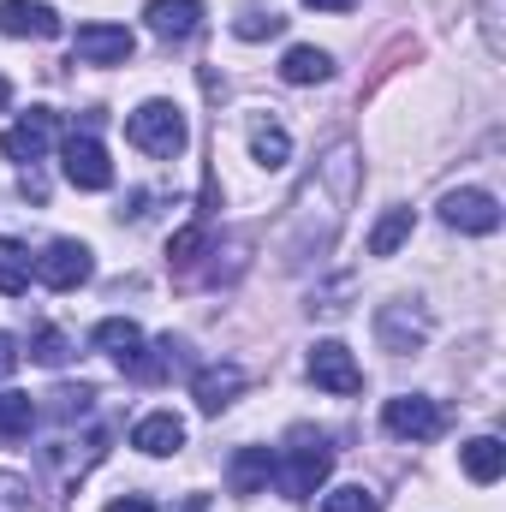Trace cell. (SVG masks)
Wrapping results in <instances>:
<instances>
[{
    "mask_svg": "<svg viewBox=\"0 0 506 512\" xmlns=\"http://www.w3.org/2000/svg\"><path fill=\"white\" fill-rule=\"evenodd\" d=\"M328 471H334V447L316 429H292L286 453H274V483L286 489V501H310L328 483Z\"/></svg>",
    "mask_w": 506,
    "mask_h": 512,
    "instance_id": "cell-1",
    "label": "cell"
},
{
    "mask_svg": "<svg viewBox=\"0 0 506 512\" xmlns=\"http://www.w3.org/2000/svg\"><path fill=\"white\" fill-rule=\"evenodd\" d=\"M126 137L143 149V155H155V161H173V155H185L191 126H185V114H179L173 102H143V108L126 120Z\"/></svg>",
    "mask_w": 506,
    "mask_h": 512,
    "instance_id": "cell-2",
    "label": "cell"
},
{
    "mask_svg": "<svg viewBox=\"0 0 506 512\" xmlns=\"http://www.w3.org/2000/svg\"><path fill=\"white\" fill-rule=\"evenodd\" d=\"M381 429H387L393 441H435V435L447 429V411H441L429 393H399V399L381 405Z\"/></svg>",
    "mask_w": 506,
    "mask_h": 512,
    "instance_id": "cell-3",
    "label": "cell"
},
{
    "mask_svg": "<svg viewBox=\"0 0 506 512\" xmlns=\"http://www.w3.org/2000/svg\"><path fill=\"white\" fill-rule=\"evenodd\" d=\"M30 274H36L48 292H78V286L96 274V262H90V245H78V239H54L48 251L30 262Z\"/></svg>",
    "mask_w": 506,
    "mask_h": 512,
    "instance_id": "cell-4",
    "label": "cell"
},
{
    "mask_svg": "<svg viewBox=\"0 0 506 512\" xmlns=\"http://www.w3.org/2000/svg\"><path fill=\"white\" fill-rule=\"evenodd\" d=\"M137 54V36L126 24H78L72 36V66H126Z\"/></svg>",
    "mask_w": 506,
    "mask_h": 512,
    "instance_id": "cell-5",
    "label": "cell"
},
{
    "mask_svg": "<svg viewBox=\"0 0 506 512\" xmlns=\"http://www.w3.org/2000/svg\"><path fill=\"white\" fill-rule=\"evenodd\" d=\"M429 310H417V304H405V298H393V304H381L376 310V340L381 352H393V358H405V352H417L423 340H429Z\"/></svg>",
    "mask_w": 506,
    "mask_h": 512,
    "instance_id": "cell-6",
    "label": "cell"
},
{
    "mask_svg": "<svg viewBox=\"0 0 506 512\" xmlns=\"http://www.w3.org/2000/svg\"><path fill=\"white\" fill-rule=\"evenodd\" d=\"M60 167H66V179H72L78 191H108V185H114V161H108V149H102L90 131H72V137H66Z\"/></svg>",
    "mask_w": 506,
    "mask_h": 512,
    "instance_id": "cell-7",
    "label": "cell"
},
{
    "mask_svg": "<svg viewBox=\"0 0 506 512\" xmlns=\"http://www.w3.org/2000/svg\"><path fill=\"white\" fill-rule=\"evenodd\" d=\"M441 221L453 227V233H501V203L489 197V191H477V185H459V191H447L441 197Z\"/></svg>",
    "mask_w": 506,
    "mask_h": 512,
    "instance_id": "cell-8",
    "label": "cell"
},
{
    "mask_svg": "<svg viewBox=\"0 0 506 512\" xmlns=\"http://www.w3.org/2000/svg\"><path fill=\"white\" fill-rule=\"evenodd\" d=\"M310 382L352 399V393H364V370H358V358L340 340H322V346H310Z\"/></svg>",
    "mask_w": 506,
    "mask_h": 512,
    "instance_id": "cell-9",
    "label": "cell"
},
{
    "mask_svg": "<svg viewBox=\"0 0 506 512\" xmlns=\"http://www.w3.org/2000/svg\"><path fill=\"white\" fill-rule=\"evenodd\" d=\"M54 131H60V114H48V108H30L18 126L0 137V149H6V161H18V167H36V161L48 155Z\"/></svg>",
    "mask_w": 506,
    "mask_h": 512,
    "instance_id": "cell-10",
    "label": "cell"
},
{
    "mask_svg": "<svg viewBox=\"0 0 506 512\" xmlns=\"http://www.w3.org/2000/svg\"><path fill=\"white\" fill-rule=\"evenodd\" d=\"M143 24L161 36V42H191L203 30V0H149L143 6Z\"/></svg>",
    "mask_w": 506,
    "mask_h": 512,
    "instance_id": "cell-11",
    "label": "cell"
},
{
    "mask_svg": "<svg viewBox=\"0 0 506 512\" xmlns=\"http://www.w3.org/2000/svg\"><path fill=\"white\" fill-rule=\"evenodd\" d=\"M239 393H245V370H239V364H203V370L191 376V399H197L209 417H221Z\"/></svg>",
    "mask_w": 506,
    "mask_h": 512,
    "instance_id": "cell-12",
    "label": "cell"
},
{
    "mask_svg": "<svg viewBox=\"0 0 506 512\" xmlns=\"http://www.w3.org/2000/svg\"><path fill=\"white\" fill-rule=\"evenodd\" d=\"M0 30L6 36H30V42H48V36H60V12L48 0H0Z\"/></svg>",
    "mask_w": 506,
    "mask_h": 512,
    "instance_id": "cell-13",
    "label": "cell"
},
{
    "mask_svg": "<svg viewBox=\"0 0 506 512\" xmlns=\"http://www.w3.org/2000/svg\"><path fill=\"white\" fill-rule=\"evenodd\" d=\"M131 447L149 453V459H173V453L185 447V423H179L173 411H149V417L131 429Z\"/></svg>",
    "mask_w": 506,
    "mask_h": 512,
    "instance_id": "cell-14",
    "label": "cell"
},
{
    "mask_svg": "<svg viewBox=\"0 0 506 512\" xmlns=\"http://www.w3.org/2000/svg\"><path fill=\"white\" fill-rule=\"evenodd\" d=\"M90 340H96V352H108L120 370H131V364H137V352H143V328H137L131 316H108V322H96V334H90Z\"/></svg>",
    "mask_w": 506,
    "mask_h": 512,
    "instance_id": "cell-15",
    "label": "cell"
},
{
    "mask_svg": "<svg viewBox=\"0 0 506 512\" xmlns=\"http://www.w3.org/2000/svg\"><path fill=\"white\" fill-rule=\"evenodd\" d=\"M227 483H233V495H262L274 483V453L268 447H239L233 465H227Z\"/></svg>",
    "mask_w": 506,
    "mask_h": 512,
    "instance_id": "cell-16",
    "label": "cell"
},
{
    "mask_svg": "<svg viewBox=\"0 0 506 512\" xmlns=\"http://www.w3.org/2000/svg\"><path fill=\"white\" fill-rule=\"evenodd\" d=\"M251 155H256V167H268V173H274V167H286V161H292V137H286V126H274V120H268V114H251Z\"/></svg>",
    "mask_w": 506,
    "mask_h": 512,
    "instance_id": "cell-17",
    "label": "cell"
},
{
    "mask_svg": "<svg viewBox=\"0 0 506 512\" xmlns=\"http://www.w3.org/2000/svg\"><path fill=\"white\" fill-rule=\"evenodd\" d=\"M280 78H286V84H328V78H334V60H328L322 48L298 42V48L280 54Z\"/></svg>",
    "mask_w": 506,
    "mask_h": 512,
    "instance_id": "cell-18",
    "label": "cell"
},
{
    "mask_svg": "<svg viewBox=\"0 0 506 512\" xmlns=\"http://www.w3.org/2000/svg\"><path fill=\"white\" fill-rule=\"evenodd\" d=\"M459 459H465V477H471V483H495V477L506 471V447L495 441V435L465 441V453H459Z\"/></svg>",
    "mask_w": 506,
    "mask_h": 512,
    "instance_id": "cell-19",
    "label": "cell"
},
{
    "mask_svg": "<svg viewBox=\"0 0 506 512\" xmlns=\"http://www.w3.org/2000/svg\"><path fill=\"white\" fill-rule=\"evenodd\" d=\"M36 417H42V405L30 393H0V441H30Z\"/></svg>",
    "mask_w": 506,
    "mask_h": 512,
    "instance_id": "cell-20",
    "label": "cell"
},
{
    "mask_svg": "<svg viewBox=\"0 0 506 512\" xmlns=\"http://www.w3.org/2000/svg\"><path fill=\"white\" fill-rule=\"evenodd\" d=\"M411 227H417V221H411V209H405V203H393V209L376 221V233H370V256H393L405 239H411Z\"/></svg>",
    "mask_w": 506,
    "mask_h": 512,
    "instance_id": "cell-21",
    "label": "cell"
},
{
    "mask_svg": "<svg viewBox=\"0 0 506 512\" xmlns=\"http://www.w3.org/2000/svg\"><path fill=\"white\" fill-rule=\"evenodd\" d=\"M30 251L18 245V239H0V292L6 298H18V292H30Z\"/></svg>",
    "mask_w": 506,
    "mask_h": 512,
    "instance_id": "cell-22",
    "label": "cell"
},
{
    "mask_svg": "<svg viewBox=\"0 0 506 512\" xmlns=\"http://www.w3.org/2000/svg\"><path fill=\"white\" fill-rule=\"evenodd\" d=\"M102 441H108V435H90V441H84V453H78V471H90V465H96ZM42 465H48V471H60V477L72 483V441H54V447H42Z\"/></svg>",
    "mask_w": 506,
    "mask_h": 512,
    "instance_id": "cell-23",
    "label": "cell"
},
{
    "mask_svg": "<svg viewBox=\"0 0 506 512\" xmlns=\"http://www.w3.org/2000/svg\"><path fill=\"white\" fill-rule=\"evenodd\" d=\"M30 358H36L42 370H60V364L72 358V340H66L60 328H36V334H30Z\"/></svg>",
    "mask_w": 506,
    "mask_h": 512,
    "instance_id": "cell-24",
    "label": "cell"
},
{
    "mask_svg": "<svg viewBox=\"0 0 506 512\" xmlns=\"http://www.w3.org/2000/svg\"><path fill=\"white\" fill-rule=\"evenodd\" d=\"M280 30H286V18H280L274 6H268V12H262V6H245V18H233V36H239V42H262V36H280Z\"/></svg>",
    "mask_w": 506,
    "mask_h": 512,
    "instance_id": "cell-25",
    "label": "cell"
},
{
    "mask_svg": "<svg viewBox=\"0 0 506 512\" xmlns=\"http://www.w3.org/2000/svg\"><path fill=\"white\" fill-rule=\"evenodd\" d=\"M322 512H381V501L364 489V483H340L322 495Z\"/></svg>",
    "mask_w": 506,
    "mask_h": 512,
    "instance_id": "cell-26",
    "label": "cell"
},
{
    "mask_svg": "<svg viewBox=\"0 0 506 512\" xmlns=\"http://www.w3.org/2000/svg\"><path fill=\"white\" fill-rule=\"evenodd\" d=\"M90 405H96V387H54V393H48V411H54L60 423L90 417Z\"/></svg>",
    "mask_w": 506,
    "mask_h": 512,
    "instance_id": "cell-27",
    "label": "cell"
},
{
    "mask_svg": "<svg viewBox=\"0 0 506 512\" xmlns=\"http://www.w3.org/2000/svg\"><path fill=\"white\" fill-rule=\"evenodd\" d=\"M203 245H209L203 221H197V227H185V233H173V245H167V256H173V268H197V256H203Z\"/></svg>",
    "mask_w": 506,
    "mask_h": 512,
    "instance_id": "cell-28",
    "label": "cell"
},
{
    "mask_svg": "<svg viewBox=\"0 0 506 512\" xmlns=\"http://www.w3.org/2000/svg\"><path fill=\"white\" fill-rule=\"evenodd\" d=\"M0 512H30V483L0 471Z\"/></svg>",
    "mask_w": 506,
    "mask_h": 512,
    "instance_id": "cell-29",
    "label": "cell"
},
{
    "mask_svg": "<svg viewBox=\"0 0 506 512\" xmlns=\"http://www.w3.org/2000/svg\"><path fill=\"white\" fill-rule=\"evenodd\" d=\"M483 36H489V48L501 54V0H483Z\"/></svg>",
    "mask_w": 506,
    "mask_h": 512,
    "instance_id": "cell-30",
    "label": "cell"
},
{
    "mask_svg": "<svg viewBox=\"0 0 506 512\" xmlns=\"http://www.w3.org/2000/svg\"><path fill=\"white\" fill-rule=\"evenodd\" d=\"M18 358H24V352H18V340H12V334H0V382L18 370Z\"/></svg>",
    "mask_w": 506,
    "mask_h": 512,
    "instance_id": "cell-31",
    "label": "cell"
},
{
    "mask_svg": "<svg viewBox=\"0 0 506 512\" xmlns=\"http://www.w3.org/2000/svg\"><path fill=\"white\" fill-rule=\"evenodd\" d=\"M18 191H24L30 203H48V185H42V173H36V167H30V173L18 179Z\"/></svg>",
    "mask_w": 506,
    "mask_h": 512,
    "instance_id": "cell-32",
    "label": "cell"
},
{
    "mask_svg": "<svg viewBox=\"0 0 506 512\" xmlns=\"http://www.w3.org/2000/svg\"><path fill=\"white\" fill-rule=\"evenodd\" d=\"M304 6H316V12H352L358 0H304Z\"/></svg>",
    "mask_w": 506,
    "mask_h": 512,
    "instance_id": "cell-33",
    "label": "cell"
},
{
    "mask_svg": "<svg viewBox=\"0 0 506 512\" xmlns=\"http://www.w3.org/2000/svg\"><path fill=\"white\" fill-rule=\"evenodd\" d=\"M108 512H155V507H149V501H114Z\"/></svg>",
    "mask_w": 506,
    "mask_h": 512,
    "instance_id": "cell-34",
    "label": "cell"
},
{
    "mask_svg": "<svg viewBox=\"0 0 506 512\" xmlns=\"http://www.w3.org/2000/svg\"><path fill=\"white\" fill-rule=\"evenodd\" d=\"M6 96H12V90H6V78H0V108H6Z\"/></svg>",
    "mask_w": 506,
    "mask_h": 512,
    "instance_id": "cell-35",
    "label": "cell"
}]
</instances>
